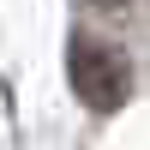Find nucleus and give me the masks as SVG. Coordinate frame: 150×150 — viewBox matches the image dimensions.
<instances>
[{
    "label": "nucleus",
    "mask_w": 150,
    "mask_h": 150,
    "mask_svg": "<svg viewBox=\"0 0 150 150\" xmlns=\"http://www.w3.org/2000/svg\"><path fill=\"white\" fill-rule=\"evenodd\" d=\"M108 6H120V0H108Z\"/></svg>",
    "instance_id": "nucleus-2"
},
{
    "label": "nucleus",
    "mask_w": 150,
    "mask_h": 150,
    "mask_svg": "<svg viewBox=\"0 0 150 150\" xmlns=\"http://www.w3.org/2000/svg\"><path fill=\"white\" fill-rule=\"evenodd\" d=\"M66 78H72V90H78L84 108L114 114V108H126V96H132V60L120 54L108 36L78 30L72 48H66Z\"/></svg>",
    "instance_id": "nucleus-1"
}]
</instances>
